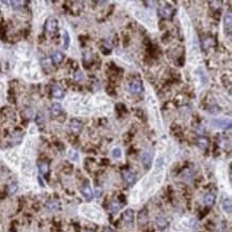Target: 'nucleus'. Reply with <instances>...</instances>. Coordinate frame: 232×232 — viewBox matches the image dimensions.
<instances>
[{"label": "nucleus", "instance_id": "1", "mask_svg": "<svg viewBox=\"0 0 232 232\" xmlns=\"http://www.w3.org/2000/svg\"><path fill=\"white\" fill-rule=\"evenodd\" d=\"M211 125L216 129H231V120L230 119H212L210 121Z\"/></svg>", "mask_w": 232, "mask_h": 232}, {"label": "nucleus", "instance_id": "2", "mask_svg": "<svg viewBox=\"0 0 232 232\" xmlns=\"http://www.w3.org/2000/svg\"><path fill=\"white\" fill-rule=\"evenodd\" d=\"M46 30L50 33L56 32L57 29H58V20L56 19L55 17H49L47 20H46Z\"/></svg>", "mask_w": 232, "mask_h": 232}, {"label": "nucleus", "instance_id": "3", "mask_svg": "<svg viewBox=\"0 0 232 232\" xmlns=\"http://www.w3.org/2000/svg\"><path fill=\"white\" fill-rule=\"evenodd\" d=\"M80 192H82V195L87 201H91V200L93 199V196H94V195H93V191L89 184L83 185L82 187V189H80Z\"/></svg>", "mask_w": 232, "mask_h": 232}, {"label": "nucleus", "instance_id": "4", "mask_svg": "<svg viewBox=\"0 0 232 232\" xmlns=\"http://www.w3.org/2000/svg\"><path fill=\"white\" fill-rule=\"evenodd\" d=\"M129 90L131 93H134V94H137V93H140L142 91V83L139 80H133L129 83Z\"/></svg>", "mask_w": 232, "mask_h": 232}, {"label": "nucleus", "instance_id": "5", "mask_svg": "<svg viewBox=\"0 0 232 232\" xmlns=\"http://www.w3.org/2000/svg\"><path fill=\"white\" fill-rule=\"evenodd\" d=\"M140 158H141V163L142 165L145 166V168H149L151 166V161H152V154L149 152V151H143L141 153V156H140Z\"/></svg>", "mask_w": 232, "mask_h": 232}, {"label": "nucleus", "instance_id": "6", "mask_svg": "<svg viewBox=\"0 0 232 232\" xmlns=\"http://www.w3.org/2000/svg\"><path fill=\"white\" fill-rule=\"evenodd\" d=\"M123 179L124 181L126 182L127 185H129V186H132L133 184L135 183V181H136V176H135L134 172H132V171H123Z\"/></svg>", "mask_w": 232, "mask_h": 232}, {"label": "nucleus", "instance_id": "7", "mask_svg": "<svg viewBox=\"0 0 232 232\" xmlns=\"http://www.w3.org/2000/svg\"><path fill=\"white\" fill-rule=\"evenodd\" d=\"M224 27H225L226 33L228 32V34H231V28H232V16L231 13H228L224 18Z\"/></svg>", "mask_w": 232, "mask_h": 232}, {"label": "nucleus", "instance_id": "8", "mask_svg": "<svg viewBox=\"0 0 232 232\" xmlns=\"http://www.w3.org/2000/svg\"><path fill=\"white\" fill-rule=\"evenodd\" d=\"M134 217H135V213L134 211L131 210V208H129V210H126L125 212L123 213V215H122V218H123V220L125 221L126 224H131L134 221Z\"/></svg>", "mask_w": 232, "mask_h": 232}, {"label": "nucleus", "instance_id": "9", "mask_svg": "<svg viewBox=\"0 0 232 232\" xmlns=\"http://www.w3.org/2000/svg\"><path fill=\"white\" fill-rule=\"evenodd\" d=\"M221 210H223L226 214H231L232 203H231V200L229 199V198L228 199H224L223 201H221Z\"/></svg>", "mask_w": 232, "mask_h": 232}, {"label": "nucleus", "instance_id": "10", "mask_svg": "<svg viewBox=\"0 0 232 232\" xmlns=\"http://www.w3.org/2000/svg\"><path fill=\"white\" fill-rule=\"evenodd\" d=\"M70 127H71L72 132L74 133V134H79L80 132H82V124L80 123L79 121H77V120H73L71 122V124H70Z\"/></svg>", "mask_w": 232, "mask_h": 232}, {"label": "nucleus", "instance_id": "11", "mask_svg": "<svg viewBox=\"0 0 232 232\" xmlns=\"http://www.w3.org/2000/svg\"><path fill=\"white\" fill-rule=\"evenodd\" d=\"M160 14L161 16L165 17V18H170L171 16H172V9H171L170 7H163L161 8L160 10Z\"/></svg>", "mask_w": 232, "mask_h": 232}, {"label": "nucleus", "instance_id": "12", "mask_svg": "<svg viewBox=\"0 0 232 232\" xmlns=\"http://www.w3.org/2000/svg\"><path fill=\"white\" fill-rule=\"evenodd\" d=\"M51 93H53L54 98H62L64 96L63 90L60 87H58V86H54L53 89H51Z\"/></svg>", "mask_w": 232, "mask_h": 232}, {"label": "nucleus", "instance_id": "13", "mask_svg": "<svg viewBox=\"0 0 232 232\" xmlns=\"http://www.w3.org/2000/svg\"><path fill=\"white\" fill-rule=\"evenodd\" d=\"M51 60H53L55 63L58 64L62 61V60H63V55H62L61 51H59V50L54 51V53L51 54Z\"/></svg>", "mask_w": 232, "mask_h": 232}, {"label": "nucleus", "instance_id": "14", "mask_svg": "<svg viewBox=\"0 0 232 232\" xmlns=\"http://www.w3.org/2000/svg\"><path fill=\"white\" fill-rule=\"evenodd\" d=\"M50 110H51V114H53V116H55V117H57V116H59V114L61 113L62 106L60 105L59 103H54L53 105H51Z\"/></svg>", "mask_w": 232, "mask_h": 232}, {"label": "nucleus", "instance_id": "15", "mask_svg": "<svg viewBox=\"0 0 232 232\" xmlns=\"http://www.w3.org/2000/svg\"><path fill=\"white\" fill-rule=\"evenodd\" d=\"M197 145H198V147H199L201 150L207 149L208 145V140L207 139V138H204V137L199 138V139L197 140Z\"/></svg>", "mask_w": 232, "mask_h": 232}, {"label": "nucleus", "instance_id": "16", "mask_svg": "<svg viewBox=\"0 0 232 232\" xmlns=\"http://www.w3.org/2000/svg\"><path fill=\"white\" fill-rule=\"evenodd\" d=\"M215 202V196L213 194H208L204 196V203L207 205H213Z\"/></svg>", "mask_w": 232, "mask_h": 232}, {"label": "nucleus", "instance_id": "17", "mask_svg": "<svg viewBox=\"0 0 232 232\" xmlns=\"http://www.w3.org/2000/svg\"><path fill=\"white\" fill-rule=\"evenodd\" d=\"M156 225H157L158 229L163 230V229H165L166 227H167V225H168V223H167V220L165 219V218L160 217V218H157V220H156Z\"/></svg>", "mask_w": 232, "mask_h": 232}, {"label": "nucleus", "instance_id": "18", "mask_svg": "<svg viewBox=\"0 0 232 232\" xmlns=\"http://www.w3.org/2000/svg\"><path fill=\"white\" fill-rule=\"evenodd\" d=\"M109 208H110L111 213H118L120 211V208H121V205H120V203L118 201H113L110 203V207H109Z\"/></svg>", "mask_w": 232, "mask_h": 232}, {"label": "nucleus", "instance_id": "19", "mask_svg": "<svg viewBox=\"0 0 232 232\" xmlns=\"http://www.w3.org/2000/svg\"><path fill=\"white\" fill-rule=\"evenodd\" d=\"M70 46V34L66 30H64L63 32V47L67 49Z\"/></svg>", "mask_w": 232, "mask_h": 232}, {"label": "nucleus", "instance_id": "20", "mask_svg": "<svg viewBox=\"0 0 232 232\" xmlns=\"http://www.w3.org/2000/svg\"><path fill=\"white\" fill-rule=\"evenodd\" d=\"M67 156H69V157L71 158L72 161H77L78 160H79V155H78V153L75 150H69V151H67Z\"/></svg>", "mask_w": 232, "mask_h": 232}, {"label": "nucleus", "instance_id": "21", "mask_svg": "<svg viewBox=\"0 0 232 232\" xmlns=\"http://www.w3.org/2000/svg\"><path fill=\"white\" fill-rule=\"evenodd\" d=\"M111 155L114 158H120L122 156V150L120 148H113V151H111Z\"/></svg>", "mask_w": 232, "mask_h": 232}, {"label": "nucleus", "instance_id": "22", "mask_svg": "<svg viewBox=\"0 0 232 232\" xmlns=\"http://www.w3.org/2000/svg\"><path fill=\"white\" fill-rule=\"evenodd\" d=\"M39 170L42 174H45L47 173L48 171V165L46 163H40L39 164Z\"/></svg>", "mask_w": 232, "mask_h": 232}, {"label": "nucleus", "instance_id": "23", "mask_svg": "<svg viewBox=\"0 0 232 232\" xmlns=\"http://www.w3.org/2000/svg\"><path fill=\"white\" fill-rule=\"evenodd\" d=\"M8 160L13 164H17V161H18V158L15 153H10V154H8Z\"/></svg>", "mask_w": 232, "mask_h": 232}, {"label": "nucleus", "instance_id": "24", "mask_svg": "<svg viewBox=\"0 0 232 232\" xmlns=\"http://www.w3.org/2000/svg\"><path fill=\"white\" fill-rule=\"evenodd\" d=\"M17 191V184L16 183H11L9 185V194H15Z\"/></svg>", "mask_w": 232, "mask_h": 232}, {"label": "nucleus", "instance_id": "25", "mask_svg": "<svg viewBox=\"0 0 232 232\" xmlns=\"http://www.w3.org/2000/svg\"><path fill=\"white\" fill-rule=\"evenodd\" d=\"M75 79H76V80H82V79H83V73L80 72V71L76 72V74H75Z\"/></svg>", "mask_w": 232, "mask_h": 232}, {"label": "nucleus", "instance_id": "26", "mask_svg": "<svg viewBox=\"0 0 232 232\" xmlns=\"http://www.w3.org/2000/svg\"><path fill=\"white\" fill-rule=\"evenodd\" d=\"M102 192H103V191H102L101 187H96V189H95V196L100 198L102 196Z\"/></svg>", "mask_w": 232, "mask_h": 232}, {"label": "nucleus", "instance_id": "27", "mask_svg": "<svg viewBox=\"0 0 232 232\" xmlns=\"http://www.w3.org/2000/svg\"><path fill=\"white\" fill-rule=\"evenodd\" d=\"M38 181L40 182V184H41V186L42 187H44V183H43V181H42V179H41V177H39L38 178Z\"/></svg>", "mask_w": 232, "mask_h": 232}, {"label": "nucleus", "instance_id": "28", "mask_svg": "<svg viewBox=\"0 0 232 232\" xmlns=\"http://www.w3.org/2000/svg\"><path fill=\"white\" fill-rule=\"evenodd\" d=\"M103 232H113V230H111L110 228H105L104 229V231Z\"/></svg>", "mask_w": 232, "mask_h": 232}]
</instances>
